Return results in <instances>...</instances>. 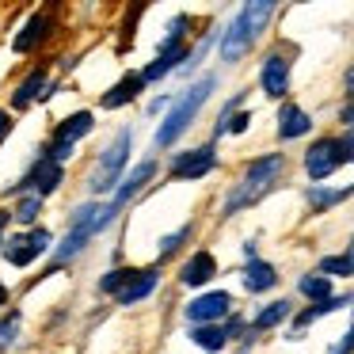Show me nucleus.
Segmentation results:
<instances>
[{"label":"nucleus","mask_w":354,"mask_h":354,"mask_svg":"<svg viewBox=\"0 0 354 354\" xmlns=\"http://www.w3.org/2000/svg\"><path fill=\"white\" fill-rule=\"evenodd\" d=\"M115 221H118V209L111 206V202H95V198L77 202V206L69 209V217H65V236L54 244V259H50L46 274H57L62 267H69V263L77 259L100 232H107Z\"/></svg>","instance_id":"obj_1"},{"label":"nucleus","mask_w":354,"mask_h":354,"mask_svg":"<svg viewBox=\"0 0 354 354\" xmlns=\"http://www.w3.org/2000/svg\"><path fill=\"white\" fill-rule=\"evenodd\" d=\"M282 176H286V153H263V156H255V160H248L244 171H240V179L229 187V194H225L221 217L229 221V217L259 206V202L282 183Z\"/></svg>","instance_id":"obj_2"},{"label":"nucleus","mask_w":354,"mask_h":354,"mask_svg":"<svg viewBox=\"0 0 354 354\" xmlns=\"http://www.w3.org/2000/svg\"><path fill=\"white\" fill-rule=\"evenodd\" d=\"M274 12H278L274 0H248V4H240L236 16L221 27V42H217L221 65H240L244 62V57L252 54V46L259 42V35L267 31V24L274 19Z\"/></svg>","instance_id":"obj_3"},{"label":"nucleus","mask_w":354,"mask_h":354,"mask_svg":"<svg viewBox=\"0 0 354 354\" xmlns=\"http://www.w3.org/2000/svg\"><path fill=\"white\" fill-rule=\"evenodd\" d=\"M214 92H217V73H206V77H198L194 84H187L179 95H171V107L164 111L160 126H156V133H153V149H156V153H160V149L179 145V138L194 126V118H198L202 107L214 100Z\"/></svg>","instance_id":"obj_4"},{"label":"nucleus","mask_w":354,"mask_h":354,"mask_svg":"<svg viewBox=\"0 0 354 354\" xmlns=\"http://www.w3.org/2000/svg\"><path fill=\"white\" fill-rule=\"evenodd\" d=\"M130 153H133V130L122 126V130L100 149V156H95L92 171H88V179H84L88 194H92L95 202H103V194H115V187L122 183V176L130 171Z\"/></svg>","instance_id":"obj_5"},{"label":"nucleus","mask_w":354,"mask_h":354,"mask_svg":"<svg viewBox=\"0 0 354 354\" xmlns=\"http://www.w3.org/2000/svg\"><path fill=\"white\" fill-rule=\"evenodd\" d=\"M62 187H65V164L50 160V156L39 149V153L31 156V164H27L24 176H19L16 183L4 187V194H35V198L46 202L50 194H57Z\"/></svg>","instance_id":"obj_6"},{"label":"nucleus","mask_w":354,"mask_h":354,"mask_svg":"<svg viewBox=\"0 0 354 354\" xmlns=\"http://www.w3.org/2000/svg\"><path fill=\"white\" fill-rule=\"evenodd\" d=\"M92 130H95V111H88V107H84V111H73V115H65L62 122L54 126L50 141H46V145H39V149L50 156V160L65 164V160H73V149H77V141L88 138Z\"/></svg>","instance_id":"obj_7"},{"label":"nucleus","mask_w":354,"mask_h":354,"mask_svg":"<svg viewBox=\"0 0 354 354\" xmlns=\"http://www.w3.org/2000/svg\"><path fill=\"white\" fill-rule=\"evenodd\" d=\"M50 252H54V232H50L46 225H35V229L16 232V236H8L4 248H0L4 263H8V267H19V270L35 267V263H39L42 255H50Z\"/></svg>","instance_id":"obj_8"},{"label":"nucleus","mask_w":354,"mask_h":354,"mask_svg":"<svg viewBox=\"0 0 354 354\" xmlns=\"http://www.w3.org/2000/svg\"><path fill=\"white\" fill-rule=\"evenodd\" d=\"M305 176L313 179V183H324V179H331L339 168L346 164V149H343V138H316L313 145L305 149Z\"/></svg>","instance_id":"obj_9"},{"label":"nucleus","mask_w":354,"mask_h":354,"mask_svg":"<svg viewBox=\"0 0 354 354\" xmlns=\"http://www.w3.org/2000/svg\"><path fill=\"white\" fill-rule=\"evenodd\" d=\"M214 168H217V145L214 141L194 145V149H179L168 160V176L179 179V183H198V179H206Z\"/></svg>","instance_id":"obj_10"},{"label":"nucleus","mask_w":354,"mask_h":354,"mask_svg":"<svg viewBox=\"0 0 354 354\" xmlns=\"http://www.w3.org/2000/svg\"><path fill=\"white\" fill-rule=\"evenodd\" d=\"M290 73H293V54H290V50H282V46L267 50L263 62H259V88H263V95H267V100H282L286 103V95H290Z\"/></svg>","instance_id":"obj_11"},{"label":"nucleus","mask_w":354,"mask_h":354,"mask_svg":"<svg viewBox=\"0 0 354 354\" xmlns=\"http://www.w3.org/2000/svg\"><path fill=\"white\" fill-rule=\"evenodd\" d=\"M232 316V293L229 290H206L198 297H191L183 305V320L191 328H202V324H225Z\"/></svg>","instance_id":"obj_12"},{"label":"nucleus","mask_w":354,"mask_h":354,"mask_svg":"<svg viewBox=\"0 0 354 354\" xmlns=\"http://www.w3.org/2000/svg\"><path fill=\"white\" fill-rule=\"evenodd\" d=\"M54 35H57V12L54 8H39V12H31V16H27V24L16 31L12 50H16L19 57H24V54H39V50L46 46Z\"/></svg>","instance_id":"obj_13"},{"label":"nucleus","mask_w":354,"mask_h":354,"mask_svg":"<svg viewBox=\"0 0 354 354\" xmlns=\"http://www.w3.org/2000/svg\"><path fill=\"white\" fill-rule=\"evenodd\" d=\"M156 171H160V164H156V156H145V160H138V164H133V168L122 176V183L115 187V194H111L107 202L118 209V214H122V209L130 206V202L138 198V194H141V191H145V187L156 179Z\"/></svg>","instance_id":"obj_14"},{"label":"nucleus","mask_w":354,"mask_h":354,"mask_svg":"<svg viewBox=\"0 0 354 354\" xmlns=\"http://www.w3.org/2000/svg\"><path fill=\"white\" fill-rule=\"evenodd\" d=\"M156 286H160V267H133L130 282H126L111 301H115V305H122V308H133V305H141L145 297H153Z\"/></svg>","instance_id":"obj_15"},{"label":"nucleus","mask_w":354,"mask_h":354,"mask_svg":"<svg viewBox=\"0 0 354 354\" xmlns=\"http://www.w3.org/2000/svg\"><path fill=\"white\" fill-rule=\"evenodd\" d=\"M46 84H50L46 65H35V69H27L24 77L16 80V88H12V111H27V107H35V103H42Z\"/></svg>","instance_id":"obj_16"},{"label":"nucleus","mask_w":354,"mask_h":354,"mask_svg":"<svg viewBox=\"0 0 354 354\" xmlns=\"http://www.w3.org/2000/svg\"><path fill=\"white\" fill-rule=\"evenodd\" d=\"M214 278H217V255L206 252V248L191 252L183 259V267H179V282H183L187 290H202V286H209Z\"/></svg>","instance_id":"obj_17"},{"label":"nucleus","mask_w":354,"mask_h":354,"mask_svg":"<svg viewBox=\"0 0 354 354\" xmlns=\"http://www.w3.org/2000/svg\"><path fill=\"white\" fill-rule=\"evenodd\" d=\"M145 80H141V69H130L118 77V84H111L107 92L100 95V107L103 111H118V107H130V103L141 100V92H145Z\"/></svg>","instance_id":"obj_18"},{"label":"nucleus","mask_w":354,"mask_h":354,"mask_svg":"<svg viewBox=\"0 0 354 354\" xmlns=\"http://www.w3.org/2000/svg\"><path fill=\"white\" fill-rule=\"evenodd\" d=\"M278 141H297L305 138V133H313V115H308L301 103H290L286 100L282 107H278V126H274Z\"/></svg>","instance_id":"obj_19"},{"label":"nucleus","mask_w":354,"mask_h":354,"mask_svg":"<svg viewBox=\"0 0 354 354\" xmlns=\"http://www.w3.org/2000/svg\"><path fill=\"white\" fill-rule=\"evenodd\" d=\"M346 305H354V293H335V297L320 301V305H308V308H301V313H293L290 316V328H293L290 339H301V331H305L308 324H316L320 316H328V313H339V308H346Z\"/></svg>","instance_id":"obj_20"},{"label":"nucleus","mask_w":354,"mask_h":354,"mask_svg":"<svg viewBox=\"0 0 354 354\" xmlns=\"http://www.w3.org/2000/svg\"><path fill=\"white\" fill-rule=\"evenodd\" d=\"M351 194H354V183L351 187L313 183V187H305V206H308V214H313V217H320V214H328V209H335L339 202H346Z\"/></svg>","instance_id":"obj_21"},{"label":"nucleus","mask_w":354,"mask_h":354,"mask_svg":"<svg viewBox=\"0 0 354 354\" xmlns=\"http://www.w3.org/2000/svg\"><path fill=\"white\" fill-rule=\"evenodd\" d=\"M240 286H244L248 293H267L278 286V267L267 259H248L244 267H240Z\"/></svg>","instance_id":"obj_22"},{"label":"nucleus","mask_w":354,"mask_h":354,"mask_svg":"<svg viewBox=\"0 0 354 354\" xmlns=\"http://www.w3.org/2000/svg\"><path fill=\"white\" fill-rule=\"evenodd\" d=\"M290 316H293V301L278 297V301H270V305H263L259 313L248 320V331H252V335H263V331H270V328H278V324H286Z\"/></svg>","instance_id":"obj_23"},{"label":"nucleus","mask_w":354,"mask_h":354,"mask_svg":"<svg viewBox=\"0 0 354 354\" xmlns=\"http://www.w3.org/2000/svg\"><path fill=\"white\" fill-rule=\"evenodd\" d=\"M187 339H191L198 351H206V354H221L225 346H229V335H225L221 324H202V328H191V331H187Z\"/></svg>","instance_id":"obj_24"},{"label":"nucleus","mask_w":354,"mask_h":354,"mask_svg":"<svg viewBox=\"0 0 354 354\" xmlns=\"http://www.w3.org/2000/svg\"><path fill=\"white\" fill-rule=\"evenodd\" d=\"M297 293H301L305 301H313V305L335 297V290H331V278H324L320 270H308V274H301V278H297Z\"/></svg>","instance_id":"obj_25"},{"label":"nucleus","mask_w":354,"mask_h":354,"mask_svg":"<svg viewBox=\"0 0 354 354\" xmlns=\"http://www.w3.org/2000/svg\"><path fill=\"white\" fill-rule=\"evenodd\" d=\"M19 335H24V313L8 305L0 313V354H8L19 343Z\"/></svg>","instance_id":"obj_26"},{"label":"nucleus","mask_w":354,"mask_h":354,"mask_svg":"<svg viewBox=\"0 0 354 354\" xmlns=\"http://www.w3.org/2000/svg\"><path fill=\"white\" fill-rule=\"evenodd\" d=\"M191 236H194V225H191V221L179 225L176 232H168V236H160V244H156V267H160V263H168V259H176Z\"/></svg>","instance_id":"obj_27"},{"label":"nucleus","mask_w":354,"mask_h":354,"mask_svg":"<svg viewBox=\"0 0 354 354\" xmlns=\"http://www.w3.org/2000/svg\"><path fill=\"white\" fill-rule=\"evenodd\" d=\"M39 214H42V198H35V194H19L16 209H12V221H19L24 229H35V225H39Z\"/></svg>","instance_id":"obj_28"},{"label":"nucleus","mask_w":354,"mask_h":354,"mask_svg":"<svg viewBox=\"0 0 354 354\" xmlns=\"http://www.w3.org/2000/svg\"><path fill=\"white\" fill-rule=\"evenodd\" d=\"M316 270H320L324 278H354V259H351L346 252H339V255H324Z\"/></svg>","instance_id":"obj_29"},{"label":"nucleus","mask_w":354,"mask_h":354,"mask_svg":"<svg viewBox=\"0 0 354 354\" xmlns=\"http://www.w3.org/2000/svg\"><path fill=\"white\" fill-rule=\"evenodd\" d=\"M130 274H133V267H126V263H122V267H111L107 274H103L100 282H95V290H100L103 297H115V293L122 290L126 282H130Z\"/></svg>","instance_id":"obj_30"},{"label":"nucleus","mask_w":354,"mask_h":354,"mask_svg":"<svg viewBox=\"0 0 354 354\" xmlns=\"http://www.w3.org/2000/svg\"><path fill=\"white\" fill-rule=\"evenodd\" d=\"M248 126H252V111H236V115L229 118V122H225V133H248Z\"/></svg>","instance_id":"obj_31"},{"label":"nucleus","mask_w":354,"mask_h":354,"mask_svg":"<svg viewBox=\"0 0 354 354\" xmlns=\"http://www.w3.org/2000/svg\"><path fill=\"white\" fill-rule=\"evenodd\" d=\"M221 328H225V335H229V343H232V339H240V335H248V320H244L240 313H232L229 320L221 324Z\"/></svg>","instance_id":"obj_32"},{"label":"nucleus","mask_w":354,"mask_h":354,"mask_svg":"<svg viewBox=\"0 0 354 354\" xmlns=\"http://www.w3.org/2000/svg\"><path fill=\"white\" fill-rule=\"evenodd\" d=\"M351 308H354V305H351ZM328 354H354V313H351V328L343 331V339H339V343H331Z\"/></svg>","instance_id":"obj_33"},{"label":"nucleus","mask_w":354,"mask_h":354,"mask_svg":"<svg viewBox=\"0 0 354 354\" xmlns=\"http://www.w3.org/2000/svg\"><path fill=\"white\" fill-rule=\"evenodd\" d=\"M12 130H16V118H12V111H4L0 107V145L12 138Z\"/></svg>","instance_id":"obj_34"},{"label":"nucleus","mask_w":354,"mask_h":354,"mask_svg":"<svg viewBox=\"0 0 354 354\" xmlns=\"http://www.w3.org/2000/svg\"><path fill=\"white\" fill-rule=\"evenodd\" d=\"M168 107H171V95H156V100L149 103V118H156V115L164 118V111H168Z\"/></svg>","instance_id":"obj_35"},{"label":"nucleus","mask_w":354,"mask_h":354,"mask_svg":"<svg viewBox=\"0 0 354 354\" xmlns=\"http://www.w3.org/2000/svg\"><path fill=\"white\" fill-rule=\"evenodd\" d=\"M339 122H343L346 130H354V100H346L343 107H339Z\"/></svg>","instance_id":"obj_36"},{"label":"nucleus","mask_w":354,"mask_h":354,"mask_svg":"<svg viewBox=\"0 0 354 354\" xmlns=\"http://www.w3.org/2000/svg\"><path fill=\"white\" fill-rule=\"evenodd\" d=\"M8 225H12V209L0 206V248H4V240H8Z\"/></svg>","instance_id":"obj_37"},{"label":"nucleus","mask_w":354,"mask_h":354,"mask_svg":"<svg viewBox=\"0 0 354 354\" xmlns=\"http://www.w3.org/2000/svg\"><path fill=\"white\" fill-rule=\"evenodd\" d=\"M343 149H346V164H354V130L343 133Z\"/></svg>","instance_id":"obj_38"},{"label":"nucleus","mask_w":354,"mask_h":354,"mask_svg":"<svg viewBox=\"0 0 354 354\" xmlns=\"http://www.w3.org/2000/svg\"><path fill=\"white\" fill-rule=\"evenodd\" d=\"M343 88H346V100H354V65L343 73Z\"/></svg>","instance_id":"obj_39"},{"label":"nucleus","mask_w":354,"mask_h":354,"mask_svg":"<svg viewBox=\"0 0 354 354\" xmlns=\"http://www.w3.org/2000/svg\"><path fill=\"white\" fill-rule=\"evenodd\" d=\"M8 301H12V290L4 282H0V313H4V308H8Z\"/></svg>","instance_id":"obj_40"},{"label":"nucleus","mask_w":354,"mask_h":354,"mask_svg":"<svg viewBox=\"0 0 354 354\" xmlns=\"http://www.w3.org/2000/svg\"><path fill=\"white\" fill-rule=\"evenodd\" d=\"M244 259H259V248H255V240H248V244H244Z\"/></svg>","instance_id":"obj_41"},{"label":"nucleus","mask_w":354,"mask_h":354,"mask_svg":"<svg viewBox=\"0 0 354 354\" xmlns=\"http://www.w3.org/2000/svg\"><path fill=\"white\" fill-rule=\"evenodd\" d=\"M346 255L354 259V232H351V244H346Z\"/></svg>","instance_id":"obj_42"}]
</instances>
